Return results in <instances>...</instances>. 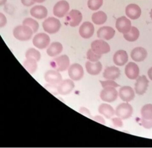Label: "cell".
Masks as SVG:
<instances>
[{
  "instance_id": "6da1fadb",
  "label": "cell",
  "mask_w": 152,
  "mask_h": 148,
  "mask_svg": "<svg viewBox=\"0 0 152 148\" xmlns=\"http://www.w3.org/2000/svg\"><path fill=\"white\" fill-rule=\"evenodd\" d=\"M32 29L27 26H18L14 28L13 31L14 37L18 40L26 41L30 40L33 34Z\"/></svg>"
},
{
  "instance_id": "7a4b0ae2",
  "label": "cell",
  "mask_w": 152,
  "mask_h": 148,
  "mask_svg": "<svg viewBox=\"0 0 152 148\" xmlns=\"http://www.w3.org/2000/svg\"><path fill=\"white\" fill-rule=\"evenodd\" d=\"M42 26L45 31L50 34H53L59 31L61 27V24L58 19L50 17L43 22Z\"/></svg>"
},
{
  "instance_id": "3957f363",
  "label": "cell",
  "mask_w": 152,
  "mask_h": 148,
  "mask_svg": "<svg viewBox=\"0 0 152 148\" xmlns=\"http://www.w3.org/2000/svg\"><path fill=\"white\" fill-rule=\"evenodd\" d=\"M70 60L67 55H64L54 59L51 62V66L58 71H64L68 69Z\"/></svg>"
},
{
  "instance_id": "277c9868",
  "label": "cell",
  "mask_w": 152,
  "mask_h": 148,
  "mask_svg": "<svg viewBox=\"0 0 152 148\" xmlns=\"http://www.w3.org/2000/svg\"><path fill=\"white\" fill-rule=\"evenodd\" d=\"M132 107L128 103H122L118 106L115 110L116 115L122 119L130 118L133 114Z\"/></svg>"
},
{
  "instance_id": "5b68a950",
  "label": "cell",
  "mask_w": 152,
  "mask_h": 148,
  "mask_svg": "<svg viewBox=\"0 0 152 148\" xmlns=\"http://www.w3.org/2000/svg\"><path fill=\"white\" fill-rule=\"evenodd\" d=\"M91 46V49L99 55L108 53L110 51V46L103 40H96L92 43Z\"/></svg>"
},
{
  "instance_id": "8992f818",
  "label": "cell",
  "mask_w": 152,
  "mask_h": 148,
  "mask_svg": "<svg viewBox=\"0 0 152 148\" xmlns=\"http://www.w3.org/2000/svg\"><path fill=\"white\" fill-rule=\"evenodd\" d=\"M50 42L49 36L46 33H39L37 34L33 39V45L38 48L43 49L48 46Z\"/></svg>"
},
{
  "instance_id": "52a82bcc",
  "label": "cell",
  "mask_w": 152,
  "mask_h": 148,
  "mask_svg": "<svg viewBox=\"0 0 152 148\" xmlns=\"http://www.w3.org/2000/svg\"><path fill=\"white\" fill-rule=\"evenodd\" d=\"M118 92L114 87L104 88L100 93L102 100L105 102L111 103L117 99Z\"/></svg>"
},
{
  "instance_id": "ba28073f",
  "label": "cell",
  "mask_w": 152,
  "mask_h": 148,
  "mask_svg": "<svg viewBox=\"0 0 152 148\" xmlns=\"http://www.w3.org/2000/svg\"><path fill=\"white\" fill-rule=\"evenodd\" d=\"M68 74L72 80L75 81H79L84 75L83 68L79 64H73L68 69Z\"/></svg>"
},
{
  "instance_id": "9c48e42d",
  "label": "cell",
  "mask_w": 152,
  "mask_h": 148,
  "mask_svg": "<svg viewBox=\"0 0 152 148\" xmlns=\"http://www.w3.org/2000/svg\"><path fill=\"white\" fill-rule=\"evenodd\" d=\"M115 25L119 32L123 34L128 33L132 28L131 21L125 16H122L117 19Z\"/></svg>"
},
{
  "instance_id": "30bf717a",
  "label": "cell",
  "mask_w": 152,
  "mask_h": 148,
  "mask_svg": "<svg viewBox=\"0 0 152 148\" xmlns=\"http://www.w3.org/2000/svg\"><path fill=\"white\" fill-rule=\"evenodd\" d=\"M70 9V6L67 1H61L55 5L53 8L54 15L58 18L64 17Z\"/></svg>"
},
{
  "instance_id": "8fae6325",
  "label": "cell",
  "mask_w": 152,
  "mask_h": 148,
  "mask_svg": "<svg viewBox=\"0 0 152 148\" xmlns=\"http://www.w3.org/2000/svg\"><path fill=\"white\" fill-rule=\"evenodd\" d=\"M82 14L77 10H72L66 16V21L71 27L77 26L82 20Z\"/></svg>"
},
{
  "instance_id": "7c38bea8",
  "label": "cell",
  "mask_w": 152,
  "mask_h": 148,
  "mask_svg": "<svg viewBox=\"0 0 152 148\" xmlns=\"http://www.w3.org/2000/svg\"><path fill=\"white\" fill-rule=\"evenodd\" d=\"M94 33V27L90 22L86 21L81 25L79 29L80 34L84 39H89Z\"/></svg>"
},
{
  "instance_id": "4fadbf2b",
  "label": "cell",
  "mask_w": 152,
  "mask_h": 148,
  "mask_svg": "<svg viewBox=\"0 0 152 148\" xmlns=\"http://www.w3.org/2000/svg\"><path fill=\"white\" fill-rule=\"evenodd\" d=\"M149 81L145 75L140 76L137 80L135 84L136 92L140 95H142L145 93L148 87Z\"/></svg>"
},
{
  "instance_id": "5bb4252c",
  "label": "cell",
  "mask_w": 152,
  "mask_h": 148,
  "mask_svg": "<svg viewBox=\"0 0 152 148\" xmlns=\"http://www.w3.org/2000/svg\"><path fill=\"white\" fill-rule=\"evenodd\" d=\"M74 82L70 80H64L61 81L58 86L59 94L65 95L69 94L75 87Z\"/></svg>"
},
{
  "instance_id": "9a60e30c",
  "label": "cell",
  "mask_w": 152,
  "mask_h": 148,
  "mask_svg": "<svg viewBox=\"0 0 152 148\" xmlns=\"http://www.w3.org/2000/svg\"><path fill=\"white\" fill-rule=\"evenodd\" d=\"M139 73L138 66L134 62H129L125 67V74L131 80L136 79L139 75Z\"/></svg>"
},
{
  "instance_id": "2e32d148",
  "label": "cell",
  "mask_w": 152,
  "mask_h": 148,
  "mask_svg": "<svg viewBox=\"0 0 152 148\" xmlns=\"http://www.w3.org/2000/svg\"><path fill=\"white\" fill-rule=\"evenodd\" d=\"M126 15L132 20H136L140 17L141 10L137 4H131L127 6L125 9Z\"/></svg>"
},
{
  "instance_id": "e0dca14e",
  "label": "cell",
  "mask_w": 152,
  "mask_h": 148,
  "mask_svg": "<svg viewBox=\"0 0 152 148\" xmlns=\"http://www.w3.org/2000/svg\"><path fill=\"white\" fill-rule=\"evenodd\" d=\"M119 96L123 101L126 102H130L134 98V92L131 87L124 86L120 89Z\"/></svg>"
},
{
  "instance_id": "ac0fdd59",
  "label": "cell",
  "mask_w": 152,
  "mask_h": 148,
  "mask_svg": "<svg viewBox=\"0 0 152 148\" xmlns=\"http://www.w3.org/2000/svg\"><path fill=\"white\" fill-rule=\"evenodd\" d=\"M115 31L113 27L104 26L100 27L97 32L98 38L106 40H110L113 38Z\"/></svg>"
},
{
  "instance_id": "d6986e66",
  "label": "cell",
  "mask_w": 152,
  "mask_h": 148,
  "mask_svg": "<svg viewBox=\"0 0 152 148\" xmlns=\"http://www.w3.org/2000/svg\"><path fill=\"white\" fill-rule=\"evenodd\" d=\"M45 79L48 83L56 85L60 84L61 82L62 76L58 71L50 70L45 73Z\"/></svg>"
},
{
  "instance_id": "ffe728a7",
  "label": "cell",
  "mask_w": 152,
  "mask_h": 148,
  "mask_svg": "<svg viewBox=\"0 0 152 148\" xmlns=\"http://www.w3.org/2000/svg\"><path fill=\"white\" fill-rule=\"evenodd\" d=\"M131 57L136 62H141L144 61L147 57L146 50L142 47L135 48L131 52Z\"/></svg>"
},
{
  "instance_id": "44dd1931",
  "label": "cell",
  "mask_w": 152,
  "mask_h": 148,
  "mask_svg": "<svg viewBox=\"0 0 152 148\" xmlns=\"http://www.w3.org/2000/svg\"><path fill=\"white\" fill-rule=\"evenodd\" d=\"M128 56L127 52L124 50H119L114 54L113 61L116 65L122 66L128 61Z\"/></svg>"
},
{
  "instance_id": "7402d4cb",
  "label": "cell",
  "mask_w": 152,
  "mask_h": 148,
  "mask_svg": "<svg viewBox=\"0 0 152 148\" xmlns=\"http://www.w3.org/2000/svg\"><path fill=\"white\" fill-rule=\"evenodd\" d=\"M120 70L118 67L115 66L108 67L103 73V77L108 80H114L118 78L120 76Z\"/></svg>"
},
{
  "instance_id": "603a6c76",
  "label": "cell",
  "mask_w": 152,
  "mask_h": 148,
  "mask_svg": "<svg viewBox=\"0 0 152 148\" xmlns=\"http://www.w3.org/2000/svg\"><path fill=\"white\" fill-rule=\"evenodd\" d=\"M30 14L36 18L43 19L47 17L48 10L46 7L43 6L37 5L30 10Z\"/></svg>"
},
{
  "instance_id": "cb8c5ba5",
  "label": "cell",
  "mask_w": 152,
  "mask_h": 148,
  "mask_svg": "<svg viewBox=\"0 0 152 148\" xmlns=\"http://www.w3.org/2000/svg\"><path fill=\"white\" fill-rule=\"evenodd\" d=\"M86 68L87 72L91 75H98L102 70V65L99 61L92 63L87 61L86 63Z\"/></svg>"
},
{
  "instance_id": "d4e9b609",
  "label": "cell",
  "mask_w": 152,
  "mask_h": 148,
  "mask_svg": "<svg viewBox=\"0 0 152 148\" xmlns=\"http://www.w3.org/2000/svg\"><path fill=\"white\" fill-rule=\"evenodd\" d=\"M99 112L100 114L103 115L107 119L113 117L115 113V110L112 106L108 104H103L100 105Z\"/></svg>"
},
{
  "instance_id": "484cf974",
  "label": "cell",
  "mask_w": 152,
  "mask_h": 148,
  "mask_svg": "<svg viewBox=\"0 0 152 148\" xmlns=\"http://www.w3.org/2000/svg\"><path fill=\"white\" fill-rule=\"evenodd\" d=\"M63 50V46L59 42H53L48 48L47 54L50 57H55L58 55Z\"/></svg>"
},
{
  "instance_id": "4316f807",
  "label": "cell",
  "mask_w": 152,
  "mask_h": 148,
  "mask_svg": "<svg viewBox=\"0 0 152 148\" xmlns=\"http://www.w3.org/2000/svg\"><path fill=\"white\" fill-rule=\"evenodd\" d=\"M107 15L102 11L96 12L92 16V20L93 22L99 25L104 24L107 21Z\"/></svg>"
},
{
  "instance_id": "83f0119b",
  "label": "cell",
  "mask_w": 152,
  "mask_h": 148,
  "mask_svg": "<svg viewBox=\"0 0 152 148\" xmlns=\"http://www.w3.org/2000/svg\"><path fill=\"white\" fill-rule=\"evenodd\" d=\"M140 32L138 29L135 27H132L130 31L128 33L124 34V38L129 42H134L138 39Z\"/></svg>"
},
{
  "instance_id": "f1b7e54d",
  "label": "cell",
  "mask_w": 152,
  "mask_h": 148,
  "mask_svg": "<svg viewBox=\"0 0 152 148\" xmlns=\"http://www.w3.org/2000/svg\"><path fill=\"white\" fill-rule=\"evenodd\" d=\"M24 67L30 74H33L36 72L37 68V61L35 60L32 59H27L24 62Z\"/></svg>"
},
{
  "instance_id": "f546056e",
  "label": "cell",
  "mask_w": 152,
  "mask_h": 148,
  "mask_svg": "<svg viewBox=\"0 0 152 148\" xmlns=\"http://www.w3.org/2000/svg\"><path fill=\"white\" fill-rule=\"evenodd\" d=\"M142 118L146 119H152V104H147L142 107L141 111Z\"/></svg>"
},
{
  "instance_id": "4dcf8cb0",
  "label": "cell",
  "mask_w": 152,
  "mask_h": 148,
  "mask_svg": "<svg viewBox=\"0 0 152 148\" xmlns=\"http://www.w3.org/2000/svg\"><path fill=\"white\" fill-rule=\"evenodd\" d=\"M23 25L27 26L32 29L33 33H36L39 28V24L37 21L31 18H27L23 21Z\"/></svg>"
},
{
  "instance_id": "1f68e13d",
  "label": "cell",
  "mask_w": 152,
  "mask_h": 148,
  "mask_svg": "<svg viewBox=\"0 0 152 148\" xmlns=\"http://www.w3.org/2000/svg\"><path fill=\"white\" fill-rule=\"evenodd\" d=\"M26 59H32L39 61L41 58V54L38 50L34 48L28 49L26 53Z\"/></svg>"
},
{
  "instance_id": "d6a6232c",
  "label": "cell",
  "mask_w": 152,
  "mask_h": 148,
  "mask_svg": "<svg viewBox=\"0 0 152 148\" xmlns=\"http://www.w3.org/2000/svg\"><path fill=\"white\" fill-rule=\"evenodd\" d=\"M103 4V0H88L87 5L91 10H98Z\"/></svg>"
},
{
  "instance_id": "836d02e7",
  "label": "cell",
  "mask_w": 152,
  "mask_h": 148,
  "mask_svg": "<svg viewBox=\"0 0 152 148\" xmlns=\"http://www.w3.org/2000/svg\"><path fill=\"white\" fill-rule=\"evenodd\" d=\"M87 58L90 61L96 62L98 61L101 58L102 55H99L97 53H95L92 49H89L87 51Z\"/></svg>"
},
{
  "instance_id": "e575fe53",
  "label": "cell",
  "mask_w": 152,
  "mask_h": 148,
  "mask_svg": "<svg viewBox=\"0 0 152 148\" xmlns=\"http://www.w3.org/2000/svg\"><path fill=\"white\" fill-rule=\"evenodd\" d=\"M100 82L103 88L106 87L115 88L120 86L119 85L112 80H108L107 81H100Z\"/></svg>"
},
{
  "instance_id": "d590c367",
  "label": "cell",
  "mask_w": 152,
  "mask_h": 148,
  "mask_svg": "<svg viewBox=\"0 0 152 148\" xmlns=\"http://www.w3.org/2000/svg\"><path fill=\"white\" fill-rule=\"evenodd\" d=\"M45 88L53 95H56L58 93V86L55 85V84H47L45 86Z\"/></svg>"
},
{
  "instance_id": "8d00e7d4",
  "label": "cell",
  "mask_w": 152,
  "mask_h": 148,
  "mask_svg": "<svg viewBox=\"0 0 152 148\" xmlns=\"http://www.w3.org/2000/svg\"><path fill=\"white\" fill-rule=\"evenodd\" d=\"M142 127L146 129L152 128V119H146L142 118L140 120Z\"/></svg>"
},
{
  "instance_id": "74e56055",
  "label": "cell",
  "mask_w": 152,
  "mask_h": 148,
  "mask_svg": "<svg viewBox=\"0 0 152 148\" xmlns=\"http://www.w3.org/2000/svg\"><path fill=\"white\" fill-rule=\"evenodd\" d=\"M113 124L115 127H121L123 126V123L121 121V119L120 118H115L112 119Z\"/></svg>"
},
{
  "instance_id": "f35d334b",
  "label": "cell",
  "mask_w": 152,
  "mask_h": 148,
  "mask_svg": "<svg viewBox=\"0 0 152 148\" xmlns=\"http://www.w3.org/2000/svg\"><path fill=\"white\" fill-rule=\"evenodd\" d=\"M80 112L82 114L89 117V118H92L91 114H90V112L85 107H81L80 110Z\"/></svg>"
},
{
  "instance_id": "ab89813d",
  "label": "cell",
  "mask_w": 152,
  "mask_h": 148,
  "mask_svg": "<svg viewBox=\"0 0 152 148\" xmlns=\"http://www.w3.org/2000/svg\"><path fill=\"white\" fill-rule=\"evenodd\" d=\"M7 23V19L5 16L2 13H0V27H2L5 25Z\"/></svg>"
},
{
  "instance_id": "60d3db41",
  "label": "cell",
  "mask_w": 152,
  "mask_h": 148,
  "mask_svg": "<svg viewBox=\"0 0 152 148\" xmlns=\"http://www.w3.org/2000/svg\"><path fill=\"white\" fill-rule=\"evenodd\" d=\"M93 119L94 121L98 122L100 124H102V125H105V120H104V118L102 116H99V115H97V116L94 117Z\"/></svg>"
},
{
  "instance_id": "b9f144b4",
  "label": "cell",
  "mask_w": 152,
  "mask_h": 148,
  "mask_svg": "<svg viewBox=\"0 0 152 148\" xmlns=\"http://www.w3.org/2000/svg\"><path fill=\"white\" fill-rule=\"evenodd\" d=\"M22 3L26 6L29 7L33 5L34 4L35 2L33 0H21Z\"/></svg>"
},
{
  "instance_id": "7bdbcfd3",
  "label": "cell",
  "mask_w": 152,
  "mask_h": 148,
  "mask_svg": "<svg viewBox=\"0 0 152 148\" xmlns=\"http://www.w3.org/2000/svg\"><path fill=\"white\" fill-rule=\"evenodd\" d=\"M148 75L150 79L152 81V67L148 70Z\"/></svg>"
},
{
  "instance_id": "ee69618b",
  "label": "cell",
  "mask_w": 152,
  "mask_h": 148,
  "mask_svg": "<svg viewBox=\"0 0 152 148\" xmlns=\"http://www.w3.org/2000/svg\"><path fill=\"white\" fill-rule=\"evenodd\" d=\"M33 1L35 2L39 3H41L43 2L45 0H33Z\"/></svg>"
},
{
  "instance_id": "f6af8a7d",
  "label": "cell",
  "mask_w": 152,
  "mask_h": 148,
  "mask_svg": "<svg viewBox=\"0 0 152 148\" xmlns=\"http://www.w3.org/2000/svg\"><path fill=\"white\" fill-rule=\"evenodd\" d=\"M6 1L7 0H0V4H1V5L4 4Z\"/></svg>"
},
{
  "instance_id": "bcb514c9",
  "label": "cell",
  "mask_w": 152,
  "mask_h": 148,
  "mask_svg": "<svg viewBox=\"0 0 152 148\" xmlns=\"http://www.w3.org/2000/svg\"><path fill=\"white\" fill-rule=\"evenodd\" d=\"M150 15H151V17L152 20V9L151 10V12H150Z\"/></svg>"
}]
</instances>
